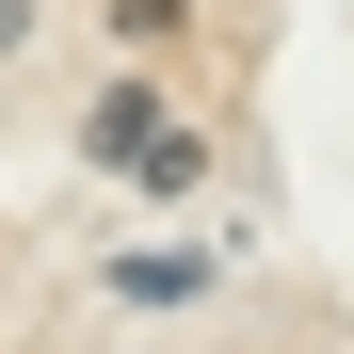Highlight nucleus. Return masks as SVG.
Returning <instances> with one entry per match:
<instances>
[{
    "mask_svg": "<svg viewBox=\"0 0 354 354\" xmlns=\"http://www.w3.org/2000/svg\"><path fill=\"white\" fill-rule=\"evenodd\" d=\"M81 145H97L113 177H145V194H194V177H209V145H194V129H177V113H161L145 81H113V97L81 113Z\"/></svg>",
    "mask_w": 354,
    "mask_h": 354,
    "instance_id": "obj_1",
    "label": "nucleus"
},
{
    "mask_svg": "<svg viewBox=\"0 0 354 354\" xmlns=\"http://www.w3.org/2000/svg\"><path fill=\"white\" fill-rule=\"evenodd\" d=\"M113 32H129V48H161V32H194V0H113Z\"/></svg>",
    "mask_w": 354,
    "mask_h": 354,
    "instance_id": "obj_2",
    "label": "nucleus"
}]
</instances>
